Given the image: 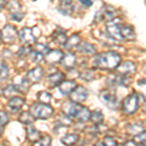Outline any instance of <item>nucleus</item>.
Instances as JSON below:
<instances>
[{
  "mask_svg": "<svg viewBox=\"0 0 146 146\" xmlns=\"http://www.w3.org/2000/svg\"><path fill=\"white\" fill-rule=\"evenodd\" d=\"M121 62V56L117 52L108 51L96 55L94 58V64L100 69H115Z\"/></svg>",
  "mask_w": 146,
  "mask_h": 146,
  "instance_id": "obj_1",
  "label": "nucleus"
},
{
  "mask_svg": "<svg viewBox=\"0 0 146 146\" xmlns=\"http://www.w3.org/2000/svg\"><path fill=\"white\" fill-rule=\"evenodd\" d=\"M30 114L33 116V118L46 120L53 116L54 109L49 104H43V103H34L30 107Z\"/></svg>",
  "mask_w": 146,
  "mask_h": 146,
  "instance_id": "obj_2",
  "label": "nucleus"
},
{
  "mask_svg": "<svg viewBox=\"0 0 146 146\" xmlns=\"http://www.w3.org/2000/svg\"><path fill=\"white\" fill-rule=\"evenodd\" d=\"M100 98L101 100L105 106H107L110 109H116L118 105V98L116 94L111 90H103L100 92Z\"/></svg>",
  "mask_w": 146,
  "mask_h": 146,
  "instance_id": "obj_3",
  "label": "nucleus"
},
{
  "mask_svg": "<svg viewBox=\"0 0 146 146\" xmlns=\"http://www.w3.org/2000/svg\"><path fill=\"white\" fill-rule=\"evenodd\" d=\"M138 104H139V100H138V96L131 94L127 96L123 101V110L126 114H133L138 108Z\"/></svg>",
  "mask_w": 146,
  "mask_h": 146,
  "instance_id": "obj_4",
  "label": "nucleus"
},
{
  "mask_svg": "<svg viewBox=\"0 0 146 146\" xmlns=\"http://www.w3.org/2000/svg\"><path fill=\"white\" fill-rule=\"evenodd\" d=\"M2 35V40L4 41V43L6 44H14L17 39L18 36V31L16 29V27L12 25H6L3 27L1 31Z\"/></svg>",
  "mask_w": 146,
  "mask_h": 146,
  "instance_id": "obj_5",
  "label": "nucleus"
},
{
  "mask_svg": "<svg viewBox=\"0 0 146 146\" xmlns=\"http://www.w3.org/2000/svg\"><path fill=\"white\" fill-rule=\"evenodd\" d=\"M88 95L89 93L85 87L76 86V88L70 93V100H71L72 102L79 104V103L83 102L88 98Z\"/></svg>",
  "mask_w": 146,
  "mask_h": 146,
  "instance_id": "obj_6",
  "label": "nucleus"
},
{
  "mask_svg": "<svg viewBox=\"0 0 146 146\" xmlns=\"http://www.w3.org/2000/svg\"><path fill=\"white\" fill-rule=\"evenodd\" d=\"M115 9L109 5H105L96 13V19L98 21H105V22H111L115 17Z\"/></svg>",
  "mask_w": 146,
  "mask_h": 146,
  "instance_id": "obj_7",
  "label": "nucleus"
},
{
  "mask_svg": "<svg viewBox=\"0 0 146 146\" xmlns=\"http://www.w3.org/2000/svg\"><path fill=\"white\" fill-rule=\"evenodd\" d=\"M81 107H82V105L74 103V102H72V101H67V102H65L64 104L62 105V110L68 118L76 120L80 110H81Z\"/></svg>",
  "mask_w": 146,
  "mask_h": 146,
  "instance_id": "obj_8",
  "label": "nucleus"
},
{
  "mask_svg": "<svg viewBox=\"0 0 146 146\" xmlns=\"http://www.w3.org/2000/svg\"><path fill=\"white\" fill-rule=\"evenodd\" d=\"M107 84L110 87H128L129 80L127 76H123L120 74H113L108 77Z\"/></svg>",
  "mask_w": 146,
  "mask_h": 146,
  "instance_id": "obj_9",
  "label": "nucleus"
},
{
  "mask_svg": "<svg viewBox=\"0 0 146 146\" xmlns=\"http://www.w3.org/2000/svg\"><path fill=\"white\" fill-rule=\"evenodd\" d=\"M120 28H121V25H120V23H117L111 21V22L108 23V25H106V32L112 39L115 40V41H123V38H122V36H121Z\"/></svg>",
  "mask_w": 146,
  "mask_h": 146,
  "instance_id": "obj_10",
  "label": "nucleus"
},
{
  "mask_svg": "<svg viewBox=\"0 0 146 146\" xmlns=\"http://www.w3.org/2000/svg\"><path fill=\"white\" fill-rule=\"evenodd\" d=\"M19 37L21 41L25 45H31L35 42V35L33 33V30L30 27H23L19 32Z\"/></svg>",
  "mask_w": 146,
  "mask_h": 146,
  "instance_id": "obj_11",
  "label": "nucleus"
},
{
  "mask_svg": "<svg viewBox=\"0 0 146 146\" xmlns=\"http://www.w3.org/2000/svg\"><path fill=\"white\" fill-rule=\"evenodd\" d=\"M117 69V74L123 75V76H127L133 74L136 71V66L133 62H125L121 64L118 65Z\"/></svg>",
  "mask_w": 146,
  "mask_h": 146,
  "instance_id": "obj_12",
  "label": "nucleus"
},
{
  "mask_svg": "<svg viewBox=\"0 0 146 146\" xmlns=\"http://www.w3.org/2000/svg\"><path fill=\"white\" fill-rule=\"evenodd\" d=\"M44 75V70L41 66H36L30 69L27 74V80L29 83H38Z\"/></svg>",
  "mask_w": 146,
  "mask_h": 146,
  "instance_id": "obj_13",
  "label": "nucleus"
},
{
  "mask_svg": "<svg viewBox=\"0 0 146 146\" xmlns=\"http://www.w3.org/2000/svg\"><path fill=\"white\" fill-rule=\"evenodd\" d=\"M63 58V53L60 50H52L49 51L44 56V60H46L47 63L50 64H55L56 62H62Z\"/></svg>",
  "mask_w": 146,
  "mask_h": 146,
  "instance_id": "obj_14",
  "label": "nucleus"
},
{
  "mask_svg": "<svg viewBox=\"0 0 146 146\" xmlns=\"http://www.w3.org/2000/svg\"><path fill=\"white\" fill-rule=\"evenodd\" d=\"M120 31H121V36L123 40H129L131 41L135 38V29L131 25H121V28H120Z\"/></svg>",
  "mask_w": 146,
  "mask_h": 146,
  "instance_id": "obj_15",
  "label": "nucleus"
},
{
  "mask_svg": "<svg viewBox=\"0 0 146 146\" xmlns=\"http://www.w3.org/2000/svg\"><path fill=\"white\" fill-rule=\"evenodd\" d=\"M64 77L65 76L62 72L56 71L55 73H53V74L49 75L47 82H48V84L50 85L52 88H54V87H56V86H60L63 82V80H64Z\"/></svg>",
  "mask_w": 146,
  "mask_h": 146,
  "instance_id": "obj_16",
  "label": "nucleus"
},
{
  "mask_svg": "<svg viewBox=\"0 0 146 146\" xmlns=\"http://www.w3.org/2000/svg\"><path fill=\"white\" fill-rule=\"evenodd\" d=\"M25 102V100H23V98H20V96H14V98H12L11 100H9L7 106H8V108H10L13 112H16V111L21 110V108L23 106Z\"/></svg>",
  "mask_w": 146,
  "mask_h": 146,
  "instance_id": "obj_17",
  "label": "nucleus"
},
{
  "mask_svg": "<svg viewBox=\"0 0 146 146\" xmlns=\"http://www.w3.org/2000/svg\"><path fill=\"white\" fill-rule=\"evenodd\" d=\"M77 84L75 81H72V80H69V81H63L62 84L60 85V92L62 94V95L66 96V95H70V93L76 88Z\"/></svg>",
  "mask_w": 146,
  "mask_h": 146,
  "instance_id": "obj_18",
  "label": "nucleus"
},
{
  "mask_svg": "<svg viewBox=\"0 0 146 146\" xmlns=\"http://www.w3.org/2000/svg\"><path fill=\"white\" fill-rule=\"evenodd\" d=\"M62 63L63 67L66 68V69H72L75 66V63H76V56H75L74 54L68 53L65 56H63Z\"/></svg>",
  "mask_w": 146,
  "mask_h": 146,
  "instance_id": "obj_19",
  "label": "nucleus"
},
{
  "mask_svg": "<svg viewBox=\"0 0 146 146\" xmlns=\"http://www.w3.org/2000/svg\"><path fill=\"white\" fill-rule=\"evenodd\" d=\"M27 139L31 142H35L41 137V133L35 127L31 126V125H28L27 127Z\"/></svg>",
  "mask_w": 146,
  "mask_h": 146,
  "instance_id": "obj_20",
  "label": "nucleus"
},
{
  "mask_svg": "<svg viewBox=\"0 0 146 146\" xmlns=\"http://www.w3.org/2000/svg\"><path fill=\"white\" fill-rule=\"evenodd\" d=\"M58 10L62 12L64 15H71L73 12V2L70 0H66V1H62L58 5Z\"/></svg>",
  "mask_w": 146,
  "mask_h": 146,
  "instance_id": "obj_21",
  "label": "nucleus"
},
{
  "mask_svg": "<svg viewBox=\"0 0 146 146\" xmlns=\"http://www.w3.org/2000/svg\"><path fill=\"white\" fill-rule=\"evenodd\" d=\"M78 140H79V135H76V133H67V135H65L62 138V144L66 146H72L76 144Z\"/></svg>",
  "mask_w": 146,
  "mask_h": 146,
  "instance_id": "obj_22",
  "label": "nucleus"
},
{
  "mask_svg": "<svg viewBox=\"0 0 146 146\" xmlns=\"http://www.w3.org/2000/svg\"><path fill=\"white\" fill-rule=\"evenodd\" d=\"M78 50L84 54H88V55H94L96 52V49L95 45L91 43H87V42H83V43H80L78 45Z\"/></svg>",
  "mask_w": 146,
  "mask_h": 146,
  "instance_id": "obj_23",
  "label": "nucleus"
},
{
  "mask_svg": "<svg viewBox=\"0 0 146 146\" xmlns=\"http://www.w3.org/2000/svg\"><path fill=\"white\" fill-rule=\"evenodd\" d=\"M13 86H14V88H15L16 92H19V93L25 94L29 90V82L27 81V78L22 79L21 81H19V83L14 84Z\"/></svg>",
  "mask_w": 146,
  "mask_h": 146,
  "instance_id": "obj_24",
  "label": "nucleus"
},
{
  "mask_svg": "<svg viewBox=\"0 0 146 146\" xmlns=\"http://www.w3.org/2000/svg\"><path fill=\"white\" fill-rule=\"evenodd\" d=\"M144 129L143 128V124L140 123V122H135V123L131 124V125H129L128 127V131L131 135H137L141 133Z\"/></svg>",
  "mask_w": 146,
  "mask_h": 146,
  "instance_id": "obj_25",
  "label": "nucleus"
},
{
  "mask_svg": "<svg viewBox=\"0 0 146 146\" xmlns=\"http://www.w3.org/2000/svg\"><path fill=\"white\" fill-rule=\"evenodd\" d=\"M80 44V36L78 34H72L69 38H67L66 42L63 46L66 49H71L73 47H77Z\"/></svg>",
  "mask_w": 146,
  "mask_h": 146,
  "instance_id": "obj_26",
  "label": "nucleus"
},
{
  "mask_svg": "<svg viewBox=\"0 0 146 146\" xmlns=\"http://www.w3.org/2000/svg\"><path fill=\"white\" fill-rule=\"evenodd\" d=\"M103 118H104V116H103V113L101 112L100 109L95 110V111L92 112L91 115H90L91 121L96 125H100L101 123H102Z\"/></svg>",
  "mask_w": 146,
  "mask_h": 146,
  "instance_id": "obj_27",
  "label": "nucleus"
},
{
  "mask_svg": "<svg viewBox=\"0 0 146 146\" xmlns=\"http://www.w3.org/2000/svg\"><path fill=\"white\" fill-rule=\"evenodd\" d=\"M90 115H91V111L89 110V108L82 105L81 110H80V112H79L78 116H77L76 120L78 122L83 123V122H86V121H88V120L90 119Z\"/></svg>",
  "mask_w": 146,
  "mask_h": 146,
  "instance_id": "obj_28",
  "label": "nucleus"
},
{
  "mask_svg": "<svg viewBox=\"0 0 146 146\" xmlns=\"http://www.w3.org/2000/svg\"><path fill=\"white\" fill-rule=\"evenodd\" d=\"M37 98H38V100H39V103L49 104V102L51 101L52 96H51L50 93H48V92L42 91V92H39V93L37 94Z\"/></svg>",
  "mask_w": 146,
  "mask_h": 146,
  "instance_id": "obj_29",
  "label": "nucleus"
},
{
  "mask_svg": "<svg viewBox=\"0 0 146 146\" xmlns=\"http://www.w3.org/2000/svg\"><path fill=\"white\" fill-rule=\"evenodd\" d=\"M19 120H20V122H22L23 124L31 125L32 123H33L34 118H33V116L30 114V112L25 111V112H23L22 114L20 115V117H19Z\"/></svg>",
  "mask_w": 146,
  "mask_h": 146,
  "instance_id": "obj_30",
  "label": "nucleus"
},
{
  "mask_svg": "<svg viewBox=\"0 0 146 146\" xmlns=\"http://www.w3.org/2000/svg\"><path fill=\"white\" fill-rule=\"evenodd\" d=\"M53 36H54L55 42H56L58 44H60V45H64L67 40L66 34H65L64 31H56V32H54Z\"/></svg>",
  "mask_w": 146,
  "mask_h": 146,
  "instance_id": "obj_31",
  "label": "nucleus"
},
{
  "mask_svg": "<svg viewBox=\"0 0 146 146\" xmlns=\"http://www.w3.org/2000/svg\"><path fill=\"white\" fill-rule=\"evenodd\" d=\"M52 138L50 135H43L37 141L33 142L32 146H51Z\"/></svg>",
  "mask_w": 146,
  "mask_h": 146,
  "instance_id": "obj_32",
  "label": "nucleus"
},
{
  "mask_svg": "<svg viewBox=\"0 0 146 146\" xmlns=\"http://www.w3.org/2000/svg\"><path fill=\"white\" fill-rule=\"evenodd\" d=\"M9 76L8 66L4 62H0V81H5Z\"/></svg>",
  "mask_w": 146,
  "mask_h": 146,
  "instance_id": "obj_33",
  "label": "nucleus"
},
{
  "mask_svg": "<svg viewBox=\"0 0 146 146\" xmlns=\"http://www.w3.org/2000/svg\"><path fill=\"white\" fill-rule=\"evenodd\" d=\"M80 77H81L83 80H85V81L90 82L95 78V74H94L93 70H86V71H83L82 73H80Z\"/></svg>",
  "mask_w": 146,
  "mask_h": 146,
  "instance_id": "obj_34",
  "label": "nucleus"
},
{
  "mask_svg": "<svg viewBox=\"0 0 146 146\" xmlns=\"http://www.w3.org/2000/svg\"><path fill=\"white\" fill-rule=\"evenodd\" d=\"M31 52H32V50H31L30 47L23 46V47H21L20 50L18 51L17 56H19V58H25V56H27V55H29Z\"/></svg>",
  "mask_w": 146,
  "mask_h": 146,
  "instance_id": "obj_35",
  "label": "nucleus"
},
{
  "mask_svg": "<svg viewBox=\"0 0 146 146\" xmlns=\"http://www.w3.org/2000/svg\"><path fill=\"white\" fill-rule=\"evenodd\" d=\"M34 51L38 52V53L42 54L43 56H45L46 54L48 53L49 51H50V49H49L48 46L44 45V44H36V45H35Z\"/></svg>",
  "mask_w": 146,
  "mask_h": 146,
  "instance_id": "obj_36",
  "label": "nucleus"
},
{
  "mask_svg": "<svg viewBox=\"0 0 146 146\" xmlns=\"http://www.w3.org/2000/svg\"><path fill=\"white\" fill-rule=\"evenodd\" d=\"M102 145L103 146H118L115 139L113 137H111V136H105L102 140Z\"/></svg>",
  "mask_w": 146,
  "mask_h": 146,
  "instance_id": "obj_37",
  "label": "nucleus"
},
{
  "mask_svg": "<svg viewBox=\"0 0 146 146\" xmlns=\"http://www.w3.org/2000/svg\"><path fill=\"white\" fill-rule=\"evenodd\" d=\"M8 122H9L8 115L6 114V112L0 110V126H5Z\"/></svg>",
  "mask_w": 146,
  "mask_h": 146,
  "instance_id": "obj_38",
  "label": "nucleus"
},
{
  "mask_svg": "<svg viewBox=\"0 0 146 146\" xmlns=\"http://www.w3.org/2000/svg\"><path fill=\"white\" fill-rule=\"evenodd\" d=\"M9 7H10V10L12 13H16V12H21V5L18 3L17 1H12L9 4Z\"/></svg>",
  "mask_w": 146,
  "mask_h": 146,
  "instance_id": "obj_39",
  "label": "nucleus"
},
{
  "mask_svg": "<svg viewBox=\"0 0 146 146\" xmlns=\"http://www.w3.org/2000/svg\"><path fill=\"white\" fill-rule=\"evenodd\" d=\"M44 56H43L42 54H40V53H38V52H36V51L32 52V60L35 62H42V60H44Z\"/></svg>",
  "mask_w": 146,
  "mask_h": 146,
  "instance_id": "obj_40",
  "label": "nucleus"
},
{
  "mask_svg": "<svg viewBox=\"0 0 146 146\" xmlns=\"http://www.w3.org/2000/svg\"><path fill=\"white\" fill-rule=\"evenodd\" d=\"M23 17H25V14L22 13V12H16V13L11 14V19L13 21H16V22H21Z\"/></svg>",
  "mask_w": 146,
  "mask_h": 146,
  "instance_id": "obj_41",
  "label": "nucleus"
},
{
  "mask_svg": "<svg viewBox=\"0 0 146 146\" xmlns=\"http://www.w3.org/2000/svg\"><path fill=\"white\" fill-rule=\"evenodd\" d=\"M16 90L15 88H14L13 85H11V86H7L5 89L3 90V94L5 96H13V94L15 93Z\"/></svg>",
  "mask_w": 146,
  "mask_h": 146,
  "instance_id": "obj_42",
  "label": "nucleus"
},
{
  "mask_svg": "<svg viewBox=\"0 0 146 146\" xmlns=\"http://www.w3.org/2000/svg\"><path fill=\"white\" fill-rule=\"evenodd\" d=\"M135 140L140 144H145V131H142L141 133L137 135H135Z\"/></svg>",
  "mask_w": 146,
  "mask_h": 146,
  "instance_id": "obj_43",
  "label": "nucleus"
},
{
  "mask_svg": "<svg viewBox=\"0 0 146 146\" xmlns=\"http://www.w3.org/2000/svg\"><path fill=\"white\" fill-rule=\"evenodd\" d=\"M80 3L83 4V5H85L86 7H90V6H92L93 2H92V1H89V0H81V1H80Z\"/></svg>",
  "mask_w": 146,
  "mask_h": 146,
  "instance_id": "obj_44",
  "label": "nucleus"
},
{
  "mask_svg": "<svg viewBox=\"0 0 146 146\" xmlns=\"http://www.w3.org/2000/svg\"><path fill=\"white\" fill-rule=\"evenodd\" d=\"M124 146H136V144H135V141H133V140H129V141H127V142L125 143Z\"/></svg>",
  "mask_w": 146,
  "mask_h": 146,
  "instance_id": "obj_45",
  "label": "nucleus"
},
{
  "mask_svg": "<svg viewBox=\"0 0 146 146\" xmlns=\"http://www.w3.org/2000/svg\"><path fill=\"white\" fill-rule=\"evenodd\" d=\"M7 5V1H0V10Z\"/></svg>",
  "mask_w": 146,
  "mask_h": 146,
  "instance_id": "obj_46",
  "label": "nucleus"
},
{
  "mask_svg": "<svg viewBox=\"0 0 146 146\" xmlns=\"http://www.w3.org/2000/svg\"><path fill=\"white\" fill-rule=\"evenodd\" d=\"M2 42V35H1V30H0V44Z\"/></svg>",
  "mask_w": 146,
  "mask_h": 146,
  "instance_id": "obj_47",
  "label": "nucleus"
},
{
  "mask_svg": "<svg viewBox=\"0 0 146 146\" xmlns=\"http://www.w3.org/2000/svg\"><path fill=\"white\" fill-rule=\"evenodd\" d=\"M95 146H103V145H102V143H98V144Z\"/></svg>",
  "mask_w": 146,
  "mask_h": 146,
  "instance_id": "obj_48",
  "label": "nucleus"
},
{
  "mask_svg": "<svg viewBox=\"0 0 146 146\" xmlns=\"http://www.w3.org/2000/svg\"><path fill=\"white\" fill-rule=\"evenodd\" d=\"M0 133H1V129H0Z\"/></svg>",
  "mask_w": 146,
  "mask_h": 146,
  "instance_id": "obj_49",
  "label": "nucleus"
}]
</instances>
